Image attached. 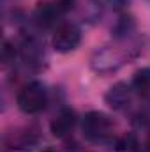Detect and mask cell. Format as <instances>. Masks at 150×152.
Listing matches in <instances>:
<instances>
[{"instance_id": "obj_5", "label": "cell", "mask_w": 150, "mask_h": 152, "mask_svg": "<svg viewBox=\"0 0 150 152\" xmlns=\"http://www.w3.org/2000/svg\"><path fill=\"white\" fill-rule=\"evenodd\" d=\"M131 87L127 83H117L106 92L104 99L113 110H122L129 101H131Z\"/></svg>"}, {"instance_id": "obj_10", "label": "cell", "mask_w": 150, "mask_h": 152, "mask_svg": "<svg viewBox=\"0 0 150 152\" xmlns=\"http://www.w3.org/2000/svg\"><path fill=\"white\" fill-rule=\"evenodd\" d=\"M145 151L150 152V136H149V140H147V143H145Z\"/></svg>"}, {"instance_id": "obj_11", "label": "cell", "mask_w": 150, "mask_h": 152, "mask_svg": "<svg viewBox=\"0 0 150 152\" xmlns=\"http://www.w3.org/2000/svg\"><path fill=\"white\" fill-rule=\"evenodd\" d=\"M42 152H53V151H50V149H48V151H42Z\"/></svg>"}, {"instance_id": "obj_8", "label": "cell", "mask_w": 150, "mask_h": 152, "mask_svg": "<svg viewBox=\"0 0 150 152\" xmlns=\"http://www.w3.org/2000/svg\"><path fill=\"white\" fill-rule=\"evenodd\" d=\"M131 88L136 90L140 96H149L150 94V67H141L133 76Z\"/></svg>"}, {"instance_id": "obj_2", "label": "cell", "mask_w": 150, "mask_h": 152, "mask_svg": "<svg viewBox=\"0 0 150 152\" xmlns=\"http://www.w3.org/2000/svg\"><path fill=\"white\" fill-rule=\"evenodd\" d=\"M83 136L90 142H104L111 136L113 122L101 112H88L83 117Z\"/></svg>"}, {"instance_id": "obj_3", "label": "cell", "mask_w": 150, "mask_h": 152, "mask_svg": "<svg viewBox=\"0 0 150 152\" xmlns=\"http://www.w3.org/2000/svg\"><path fill=\"white\" fill-rule=\"evenodd\" d=\"M81 41V32L74 23H64L60 25L53 34V48L60 53H69L76 50V46Z\"/></svg>"}, {"instance_id": "obj_1", "label": "cell", "mask_w": 150, "mask_h": 152, "mask_svg": "<svg viewBox=\"0 0 150 152\" xmlns=\"http://www.w3.org/2000/svg\"><path fill=\"white\" fill-rule=\"evenodd\" d=\"M18 108L27 115H34L44 110L48 103V92L46 87L39 81H30L27 83L20 92H18Z\"/></svg>"}, {"instance_id": "obj_7", "label": "cell", "mask_w": 150, "mask_h": 152, "mask_svg": "<svg viewBox=\"0 0 150 152\" xmlns=\"http://www.w3.org/2000/svg\"><path fill=\"white\" fill-rule=\"evenodd\" d=\"M60 14V5H53V4H39L37 9H36V20L41 27H51L57 18Z\"/></svg>"}, {"instance_id": "obj_6", "label": "cell", "mask_w": 150, "mask_h": 152, "mask_svg": "<svg viewBox=\"0 0 150 152\" xmlns=\"http://www.w3.org/2000/svg\"><path fill=\"white\" fill-rule=\"evenodd\" d=\"M74 124H76L74 112L73 110H62L51 122V133L57 138H64V136H67L73 131Z\"/></svg>"}, {"instance_id": "obj_9", "label": "cell", "mask_w": 150, "mask_h": 152, "mask_svg": "<svg viewBox=\"0 0 150 152\" xmlns=\"http://www.w3.org/2000/svg\"><path fill=\"white\" fill-rule=\"evenodd\" d=\"M115 152H141L140 140L136 138L134 133H125L122 134L117 143H115Z\"/></svg>"}, {"instance_id": "obj_4", "label": "cell", "mask_w": 150, "mask_h": 152, "mask_svg": "<svg viewBox=\"0 0 150 152\" xmlns=\"http://www.w3.org/2000/svg\"><path fill=\"white\" fill-rule=\"evenodd\" d=\"M37 138L28 131L23 133H11L5 138V151L7 152H28L34 149Z\"/></svg>"}]
</instances>
